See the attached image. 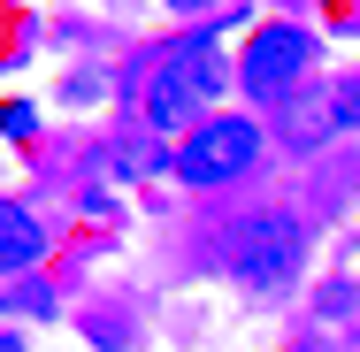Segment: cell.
<instances>
[{
    "instance_id": "6da1fadb",
    "label": "cell",
    "mask_w": 360,
    "mask_h": 352,
    "mask_svg": "<svg viewBox=\"0 0 360 352\" xmlns=\"http://www.w3.org/2000/svg\"><path fill=\"white\" fill-rule=\"evenodd\" d=\"M222 46L215 39H176L169 46V62L153 70V84H146V131L161 138V131H200V115L215 107L222 92Z\"/></svg>"
},
{
    "instance_id": "7a4b0ae2",
    "label": "cell",
    "mask_w": 360,
    "mask_h": 352,
    "mask_svg": "<svg viewBox=\"0 0 360 352\" xmlns=\"http://www.w3.org/2000/svg\"><path fill=\"white\" fill-rule=\"evenodd\" d=\"M299 261H307V230H299V214H245V222L222 230V268L245 283V291H269V299L291 291Z\"/></svg>"
},
{
    "instance_id": "3957f363",
    "label": "cell",
    "mask_w": 360,
    "mask_h": 352,
    "mask_svg": "<svg viewBox=\"0 0 360 352\" xmlns=\"http://www.w3.org/2000/svg\"><path fill=\"white\" fill-rule=\"evenodd\" d=\"M307 70H314V39L299 23H261L245 62H238V84L261 100V107H284L291 92H307Z\"/></svg>"
},
{
    "instance_id": "277c9868",
    "label": "cell",
    "mask_w": 360,
    "mask_h": 352,
    "mask_svg": "<svg viewBox=\"0 0 360 352\" xmlns=\"http://www.w3.org/2000/svg\"><path fill=\"white\" fill-rule=\"evenodd\" d=\"M253 161H261V131H253L245 115H215V123H200L192 138L176 145V161H169V169H176L184 184H200V192H207V184L245 176Z\"/></svg>"
},
{
    "instance_id": "5b68a950",
    "label": "cell",
    "mask_w": 360,
    "mask_h": 352,
    "mask_svg": "<svg viewBox=\"0 0 360 352\" xmlns=\"http://www.w3.org/2000/svg\"><path fill=\"white\" fill-rule=\"evenodd\" d=\"M269 131H276V145L284 153H322V145L338 138L345 123H338V92H291L284 107H269Z\"/></svg>"
},
{
    "instance_id": "8992f818",
    "label": "cell",
    "mask_w": 360,
    "mask_h": 352,
    "mask_svg": "<svg viewBox=\"0 0 360 352\" xmlns=\"http://www.w3.org/2000/svg\"><path fill=\"white\" fill-rule=\"evenodd\" d=\"M39 253H46V230H39V214H31V207H15V200H0V276H23Z\"/></svg>"
},
{
    "instance_id": "52a82bcc",
    "label": "cell",
    "mask_w": 360,
    "mask_h": 352,
    "mask_svg": "<svg viewBox=\"0 0 360 352\" xmlns=\"http://www.w3.org/2000/svg\"><path fill=\"white\" fill-rule=\"evenodd\" d=\"M108 161H115V176H153V169H161V145H153V131H139V138L115 145Z\"/></svg>"
},
{
    "instance_id": "ba28073f",
    "label": "cell",
    "mask_w": 360,
    "mask_h": 352,
    "mask_svg": "<svg viewBox=\"0 0 360 352\" xmlns=\"http://www.w3.org/2000/svg\"><path fill=\"white\" fill-rule=\"evenodd\" d=\"M0 131H8V138H31V131H39V107L8 100V107H0Z\"/></svg>"
},
{
    "instance_id": "9c48e42d",
    "label": "cell",
    "mask_w": 360,
    "mask_h": 352,
    "mask_svg": "<svg viewBox=\"0 0 360 352\" xmlns=\"http://www.w3.org/2000/svg\"><path fill=\"white\" fill-rule=\"evenodd\" d=\"M338 123L360 131V84H338Z\"/></svg>"
},
{
    "instance_id": "30bf717a",
    "label": "cell",
    "mask_w": 360,
    "mask_h": 352,
    "mask_svg": "<svg viewBox=\"0 0 360 352\" xmlns=\"http://www.w3.org/2000/svg\"><path fill=\"white\" fill-rule=\"evenodd\" d=\"M0 352H23V337H0Z\"/></svg>"
},
{
    "instance_id": "8fae6325",
    "label": "cell",
    "mask_w": 360,
    "mask_h": 352,
    "mask_svg": "<svg viewBox=\"0 0 360 352\" xmlns=\"http://www.w3.org/2000/svg\"><path fill=\"white\" fill-rule=\"evenodd\" d=\"M299 352H322V345H299Z\"/></svg>"
}]
</instances>
